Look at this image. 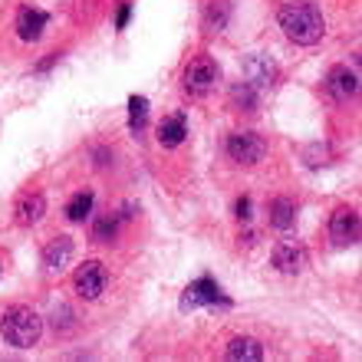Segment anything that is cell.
<instances>
[{"instance_id": "13", "label": "cell", "mask_w": 362, "mask_h": 362, "mask_svg": "<svg viewBox=\"0 0 362 362\" xmlns=\"http://www.w3.org/2000/svg\"><path fill=\"white\" fill-rule=\"evenodd\" d=\"M43 211H47V198L43 194H23L17 204V221L23 228H30V224H37L43 218Z\"/></svg>"}, {"instance_id": "4", "label": "cell", "mask_w": 362, "mask_h": 362, "mask_svg": "<svg viewBox=\"0 0 362 362\" xmlns=\"http://www.w3.org/2000/svg\"><path fill=\"white\" fill-rule=\"evenodd\" d=\"M264 152H267V145L257 132H234L228 139V155L238 165H257L264 158Z\"/></svg>"}, {"instance_id": "16", "label": "cell", "mask_w": 362, "mask_h": 362, "mask_svg": "<svg viewBox=\"0 0 362 362\" xmlns=\"http://www.w3.org/2000/svg\"><path fill=\"white\" fill-rule=\"evenodd\" d=\"M89 211H93V194H89V191H79L76 198H73V201L66 204V218H69V221H76V224H79V221H86V218H89Z\"/></svg>"}, {"instance_id": "3", "label": "cell", "mask_w": 362, "mask_h": 362, "mask_svg": "<svg viewBox=\"0 0 362 362\" xmlns=\"http://www.w3.org/2000/svg\"><path fill=\"white\" fill-rule=\"evenodd\" d=\"M73 284H76V293L83 296V300H99V296L105 293L109 274H105V267L99 264V260H86V264L76 270Z\"/></svg>"}, {"instance_id": "20", "label": "cell", "mask_w": 362, "mask_h": 362, "mask_svg": "<svg viewBox=\"0 0 362 362\" xmlns=\"http://www.w3.org/2000/svg\"><path fill=\"white\" fill-rule=\"evenodd\" d=\"M234 211H238V218H240V221H250V198H240V201H238V208H234Z\"/></svg>"}, {"instance_id": "8", "label": "cell", "mask_w": 362, "mask_h": 362, "mask_svg": "<svg viewBox=\"0 0 362 362\" xmlns=\"http://www.w3.org/2000/svg\"><path fill=\"white\" fill-rule=\"evenodd\" d=\"M208 303H224V296H221V286L214 280H194V284L185 290L181 296V310H194V306H208Z\"/></svg>"}, {"instance_id": "11", "label": "cell", "mask_w": 362, "mask_h": 362, "mask_svg": "<svg viewBox=\"0 0 362 362\" xmlns=\"http://www.w3.org/2000/svg\"><path fill=\"white\" fill-rule=\"evenodd\" d=\"M69 260H73V240L69 238H53L47 247H43V267L53 270V274L66 267Z\"/></svg>"}, {"instance_id": "17", "label": "cell", "mask_w": 362, "mask_h": 362, "mask_svg": "<svg viewBox=\"0 0 362 362\" xmlns=\"http://www.w3.org/2000/svg\"><path fill=\"white\" fill-rule=\"evenodd\" d=\"M148 119V99L145 95H132L129 99V122H132V132H139Z\"/></svg>"}, {"instance_id": "9", "label": "cell", "mask_w": 362, "mask_h": 362, "mask_svg": "<svg viewBox=\"0 0 362 362\" xmlns=\"http://www.w3.org/2000/svg\"><path fill=\"white\" fill-rule=\"evenodd\" d=\"M326 89H329L333 99L349 103V99L359 93V76H356L349 66H336V69H329V76H326Z\"/></svg>"}, {"instance_id": "7", "label": "cell", "mask_w": 362, "mask_h": 362, "mask_svg": "<svg viewBox=\"0 0 362 362\" xmlns=\"http://www.w3.org/2000/svg\"><path fill=\"white\" fill-rule=\"evenodd\" d=\"M270 264H274L280 274H300L306 267V250L296 244V240H284L276 244L274 254H270Z\"/></svg>"}, {"instance_id": "14", "label": "cell", "mask_w": 362, "mask_h": 362, "mask_svg": "<svg viewBox=\"0 0 362 362\" xmlns=\"http://www.w3.org/2000/svg\"><path fill=\"white\" fill-rule=\"evenodd\" d=\"M185 135H188V125H185V115H172V119H165L158 125V142L165 148H175V145L185 142Z\"/></svg>"}, {"instance_id": "1", "label": "cell", "mask_w": 362, "mask_h": 362, "mask_svg": "<svg viewBox=\"0 0 362 362\" xmlns=\"http://www.w3.org/2000/svg\"><path fill=\"white\" fill-rule=\"evenodd\" d=\"M280 30L300 47H313L323 37L326 20L313 0H293V4H284V10H280Z\"/></svg>"}, {"instance_id": "10", "label": "cell", "mask_w": 362, "mask_h": 362, "mask_svg": "<svg viewBox=\"0 0 362 362\" xmlns=\"http://www.w3.org/2000/svg\"><path fill=\"white\" fill-rule=\"evenodd\" d=\"M43 30H47V13L37 7H23L17 13V33L20 40H27V43H33V40L43 37Z\"/></svg>"}, {"instance_id": "19", "label": "cell", "mask_w": 362, "mask_h": 362, "mask_svg": "<svg viewBox=\"0 0 362 362\" xmlns=\"http://www.w3.org/2000/svg\"><path fill=\"white\" fill-rule=\"evenodd\" d=\"M129 17H132V7H129V4H122V7H119V17H115V27H119V30H125V23H129Z\"/></svg>"}, {"instance_id": "18", "label": "cell", "mask_w": 362, "mask_h": 362, "mask_svg": "<svg viewBox=\"0 0 362 362\" xmlns=\"http://www.w3.org/2000/svg\"><path fill=\"white\" fill-rule=\"evenodd\" d=\"M115 228H119V224H115L112 214H105V218H99V221H95V228H93L95 240H99V244H109V240L115 238Z\"/></svg>"}, {"instance_id": "15", "label": "cell", "mask_w": 362, "mask_h": 362, "mask_svg": "<svg viewBox=\"0 0 362 362\" xmlns=\"http://www.w3.org/2000/svg\"><path fill=\"white\" fill-rule=\"evenodd\" d=\"M270 224H274L276 230H290V228H293V224H296L293 201H286V198L270 201Z\"/></svg>"}, {"instance_id": "5", "label": "cell", "mask_w": 362, "mask_h": 362, "mask_svg": "<svg viewBox=\"0 0 362 362\" xmlns=\"http://www.w3.org/2000/svg\"><path fill=\"white\" fill-rule=\"evenodd\" d=\"M218 79H221V73H218V66L211 63L208 57H201V59H194L188 69H185V89H188L191 95H204V93H211V89L218 86Z\"/></svg>"}, {"instance_id": "2", "label": "cell", "mask_w": 362, "mask_h": 362, "mask_svg": "<svg viewBox=\"0 0 362 362\" xmlns=\"http://www.w3.org/2000/svg\"><path fill=\"white\" fill-rule=\"evenodd\" d=\"M40 333H43V320H40L30 306H13V310H7L4 320H0V336H4L7 346H13V349L37 346Z\"/></svg>"}, {"instance_id": "6", "label": "cell", "mask_w": 362, "mask_h": 362, "mask_svg": "<svg viewBox=\"0 0 362 362\" xmlns=\"http://www.w3.org/2000/svg\"><path fill=\"white\" fill-rule=\"evenodd\" d=\"M329 238L339 247H349L359 240V214L356 208H336L333 218H329Z\"/></svg>"}, {"instance_id": "12", "label": "cell", "mask_w": 362, "mask_h": 362, "mask_svg": "<svg viewBox=\"0 0 362 362\" xmlns=\"http://www.w3.org/2000/svg\"><path fill=\"white\" fill-rule=\"evenodd\" d=\"M228 356L230 362H260L264 359V346L257 339H247V336H238V339H230L228 346Z\"/></svg>"}]
</instances>
